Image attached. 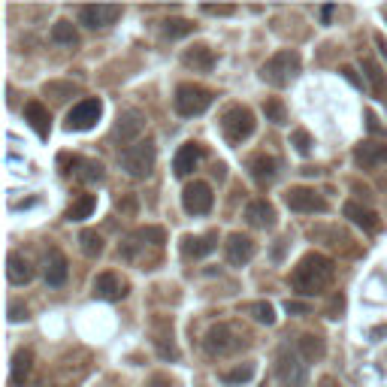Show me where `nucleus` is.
<instances>
[{"label": "nucleus", "mask_w": 387, "mask_h": 387, "mask_svg": "<svg viewBox=\"0 0 387 387\" xmlns=\"http://www.w3.org/2000/svg\"><path fill=\"white\" fill-rule=\"evenodd\" d=\"M212 203H215V194H212L209 182H191L182 191V206H185L188 215H209Z\"/></svg>", "instance_id": "9b49d317"}, {"label": "nucleus", "mask_w": 387, "mask_h": 387, "mask_svg": "<svg viewBox=\"0 0 387 387\" xmlns=\"http://www.w3.org/2000/svg\"><path fill=\"white\" fill-rule=\"evenodd\" d=\"M276 375L281 387H305L309 384V366H305L303 354L297 351V345H281L276 354Z\"/></svg>", "instance_id": "39448f33"}, {"label": "nucleus", "mask_w": 387, "mask_h": 387, "mask_svg": "<svg viewBox=\"0 0 387 387\" xmlns=\"http://www.w3.org/2000/svg\"><path fill=\"white\" fill-rule=\"evenodd\" d=\"M363 76H366V82H369V88H372V94H384V88H387V82H384V70L375 64L372 58H363Z\"/></svg>", "instance_id": "7c9ffc66"}, {"label": "nucleus", "mask_w": 387, "mask_h": 387, "mask_svg": "<svg viewBox=\"0 0 387 387\" xmlns=\"http://www.w3.org/2000/svg\"><path fill=\"white\" fill-rule=\"evenodd\" d=\"M182 61H185V67L197 70V73H209L212 67H215V52L206 46V43H197L191 46L185 55H182Z\"/></svg>", "instance_id": "393cba45"}, {"label": "nucleus", "mask_w": 387, "mask_h": 387, "mask_svg": "<svg viewBox=\"0 0 387 387\" xmlns=\"http://www.w3.org/2000/svg\"><path fill=\"white\" fill-rule=\"evenodd\" d=\"M200 9L206 15H233V13H236V6H209V4H203Z\"/></svg>", "instance_id": "79ce46f5"}, {"label": "nucleus", "mask_w": 387, "mask_h": 387, "mask_svg": "<svg viewBox=\"0 0 387 387\" xmlns=\"http://www.w3.org/2000/svg\"><path fill=\"white\" fill-rule=\"evenodd\" d=\"M200 160H203L200 142H185V146L176 151V158H172V172H176L179 179H185L200 167Z\"/></svg>", "instance_id": "6ab92c4d"}, {"label": "nucleus", "mask_w": 387, "mask_h": 387, "mask_svg": "<svg viewBox=\"0 0 387 387\" xmlns=\"http://www.w3.org/2000/svg\"><path fill=\"white\" fill-rule=\"evenodd\" d=\"M354 164L360 170H375L387 164V142H372V139H363L357 148H354Z\"/></svg>", "instance_id": "2eb2a0df"}, {"label": "nucleus", "mask_w": 387, "mask_h": 387, "mask_svg": "<svg viewBox=\"0 0 387 387\" xmlns=\"http://www.w3.org/2000/svg\"><path fill=\"white\" fill-rule=\"evenodd\" d=\"M43 94L52 97V100H58V103H64V100H70L73 94H79V88H76L73 82H46V85H43Z\"/></svg>", "instance_id": "c9c22d12"}, {"label": "nucleus", "mask_w": 387, "mask_h": 387, "mask_svg": "<svg viewBox=\"0 0 387 387\" xmlns=\"http://www.w3.org/2000/svg\"><path fill=\"white\" fill-rule=\"evenodd\" d=\"M342 309H345V297H342V293H336V297H333V303L327 305V318H330V321L342 318Z\"/></svg>", "instance_id": "a19ab883"}, {"label": "nucleus", "mask_w": 387, "mask_h": 387, "mask_svg": "<svg viewBox=\"0 0 387 387\" xmlns=\"http://www.w3.org/2000/svg\"><path fill=\"white\" fill-rule=\"evenodd\" d=\"M212 100H215V94H212L209 88L182 82L176 88V94H172V109H176L182 118H194V115H203V112L212 106Z\"/></svg>", "instance_id": "423d86ee"}, {"label": "nucleus", "mask_w": 387, "mask_h": 387, "mask_svg": "<svg viewBox=\"0 0 387 387\" xmlns=\"http://www.w3.org/2000/svg\"><path fill=\"white\" fill-rule=\"evenodd\" d=\"M246 312H248L258 324H267V327H272V324H276V309H272L269 303H263V300L248 303V305H246Z\"/></svg>", "instance_id": "f704fd0d"}, {"label": "nucleus", "mask_w": 387, "mask_h": 387, "mask_svg": "<svg viewBox=\"0 0 387 387\" xmlns=\"http://www.w3.org/2000/svg\"><path fill=\"white\" fill-rule=\"evenodd\" d=\"M130 242L137 248H160L167 242V230L158 227V224H148V227H139L130 233Z\"/></svg>", "instance_id": "bb28decb"}, {"label": "nucleus", "mask_w": 387, "mask_h": 387, "mask_svg": "<svg viewBox=\"0 0 387 387\" xmlns=\"http://www.w3.org/2000/svg\"><path fill=\"white\" fill-rule=\"evenodd\" d=\"M336 276V263L321 251H309L305 258L291 272V288L300 293V297H318L330 288V281Z\"/></svg>", "instance_id": "f257e3e1"}, {"label": "nucleus", "mask_w": 387, "mask_h": 387, "mask_svg": "<svg viewBox=\"0 0 387 387\" xmlns=\"http://www.w3.org/2000/svg\"><path fill=\"white\" fill-rule=\"evenodd\" d=\"M151 342H155L158 354L164 360H176L179 351H176V342H172V321L170 318H155L151 321Z\"/></svg>", "instance_id": "4468645a"}, {"label": "nucleus", "mask_w": 387, "mask_h": 387, "mask_svg": "<svg viewBox=\"0 0 387 387\" xmlns=\"http://www.w3.org/2000/svg\"><path fill=\"white\" fill-rule=\"evenodd\" d=\"M342 215L348 218L351 224H357L360 230H366V233H375L381 227V221H379V215H375L372 209H366V206H360V203H354V200H348L342 206Z\"/></svg>", "instance_id": "b1692460"}, {"label": "nucleus", "mask_w": 387, "mask_h": 387, "mask_svg": "<svg viewBox=\"0 0 387 387\" xmlns=\"http://www.w3.org/2000/svg\"><path fill=\"white\" fill-rule=\"evenodd\" d=\"M297 351L303 354L305 363H315V360H324L327 342H324V336H318V333H303L297 339Z\"/></svg>", "instance_id": "a878e982"}, {"label": "nucleus", "mask_w": 387, "mask_h": 387, "mask_svg": "<svg viewBox=\"0 0 387 387\" xmlns=\"http://www.w3.org/2000/svg\"><path fill=\"white\" fill-rule=\"evenodd\" d=\"M254 127H258V121H254V112L248 106H227L221 115V134L224 139L230 142V146H239V142H246Z\"/></svg>", "instance_id": "0eeeda50"}, {"label": "nucleus", "mask_w": 387, "mask_h": 387, "mask_svg": "<svg viewBox=\"0 0 387 387\" xmlns=\"http://www.w3.org/2000/svg\"><path fill=\"white\" fill-rule=\"evenodd\" d=\"M103 115V103H100V97H82L79 103L67 112V121L64 127L67 130H76V134H82V130H91Z\"/></svg>", "instance_id": "6e6552de"}, {"label": "nucleus", "mask_w": 387, "mask_h": 387, "mask_svg": "<svg viewBox=\"0 0 387 387\" xmlns=\"http://www.w3.org/2000/svg\"><path fill=\"white\" fill-rule=\"evenodd\" d=\"M284 248H288V239H276V248H272V260H281Z\"/></svg>", "instance_id": "a18cd8bd"}, {"label": "nucleus", "mask_w": 387, "mask_h": 387, "mask_svg": "<svg viewBox=\"0 0 387 387\" xmlns=\"http://www.w3.org/2000/svg\"><path fill=\"white\" fill-rule=\"evenodd\" d=\"M67 276H70V263L64 258V251L49 248V254H46V284L49 288H61V284L67 281Z\"/></svg>", "instance_id": "4be33fe9"}, {"label": "nucleus", "mask_w": 387, "mask_h": 387, "mask_svg": "<svg viewBox=\"0 0 387 387\" xmlns=\"http://www.w3.org/2000/svg\"><path fill=\"white\" fill-rule=\"evenodd\" d=\"M37 276V269H34V263H30L27 254L22 251H13L9 254V260H6V279L13 281V284H30Z\"/></svg>", "instance_id": "412c9836"}, {"label": "nucleus", "mask_w": 387, "mask_h": 387, "mask_svg": "<svg viewBox=\"0 0 387 387\" xmlns=\"http://www.w3.org/2000/svg\"><path fill=\"white\" fill-rule=\"evenodd\" d=\"M30 369H34V354H30L27 348L15 351L13 354V369H9V379H13V384H25L30 379Z\"/></svg>", "instance_id": "c85d7f7f"}, {"label": "nucleus", "mask_w": 387, "mask_h": 387, "mask_svg": "<svg viewBox=\"0 0 387 387\" xmlns=\"http://www.w3.org/2000/svg\"><path fill=\"white\" fill-rule=\"evenodd\" d=\"M142 134H146V115H142L139 109H127L118 115V125L115 130H112V139L118 142V146H137V142L142 139Z\"/></svg>", "instance_id": "1a4fd4ad"}, {"label": "nucleus", "mask_w": 387, "mask_h": 387, "mask_svg": "<svg viewBox=\"0 0 387 387\" xmlns=\"http://www.w3.org/2000/svg\"><path fill=\"white\" fill-rule=\"evenodd\" d=\"M288 312H291V315H305V312H309V305L297 303V300H288Z\"/></svg>", "instance_id": "c03bdc74"}, {"label": "nucleus", "mask_w": 387, "mask_h": 387, "mask_svg": "<svg viewBox=\"0 0 387 387\" xmlns=\"http://www.w3.org/2000/svg\"><path fill=\"white\" fill-rule=\"evenodd\" d=\"M291 146L293 148H297V155H309V151H312V146H315V142H312V134H309V130H303V127H297V130H291Z\"/></svg>", "instance_id": "58836bf2"}, {"label": "nucleus", "mask_w": 387, "mask_h": 387, "mask_svg": "<svg viewBox=\"0 0 387 387\" xmlns=\"http://www.w3.org/2000/svg\"><path fill=\"white\" fill-rule=\"evenodd\" d=\"M254 239L246 236V233H230L227 242H224V254H227V263L230 267H246L254 258Z\"/></svg>", "instance_id": "ddd939ff"}, {"label": "nucleus", "mask_w": 387, "mask_h": 387, "mask_svg": "<svg viewBox=\"0 0 387 387\" xmlns=\"http://www.w3.org/2000/svg\"><path fill=\"white\" fill-rule=\"evenodd\" d=\"M248 333L239 327V324H230V321H221V324H212L203 336V351L209 357H233L239 354L242 348H248Z\"/></svg>", "instance_id": "f03ea898"}, {"label": "nucleus", "mask_w": 387, "mask_h": 387, "mask_svg": "<svg viewBox=\"0 0 387 387\" xmlns=\"http://www.w3.org/2000/svg\"><path fill=\"white\" fill-rule=\"evenodd\" d=\"M300 70H303V61L297 49H281V52H276L260 67V79L269 88H288L300 76Z\"/></svg>", "instance_id": "7ed1b4c3"}, {"label": "nucleus", "mask_w": 387, "mask_h": 387, "mask_svg": "<svg viewBox=\"0 0 387 387\" xmlns=\"http://www.w3.org/2000/svg\"><path fill=\"white\" fill-rule=\"evenodd\" d=\"M248 172L258 185H269V182H276V176H279V160L267 155V151H258V155L248 158Z\"/></svg>", "instance_id": "a211bd4d"}, {"label": "nucleus", "mask_w": 387, "mask_h": 387, "mask_svg": "<svg viewBox=\"0 0 387 387\" xmlns=\"http://www.w3.org/2000/svg\"><path fill=\"white\" fill-rule=\"evenodd\" d=\"M25 121L34 127V134L39 139H46L49 130H52V115H49V106L39 103V100H30V103H25Z\"/></svg>", "instance_id": "5701e85b"}, {"label": "nucleus", "mask_w": 387, "mask_h": 387, "mask_svg": "<svg viewBox=\"0 0 387 387\" xmlns=\"http://www.w3.org/2000/svg\"><path fill=\"white\" fill-rule=\"evenodd\" d=\"M43 387H52V384H43Z\"/></svg>", "instance_id": "603ef678"}, {"label": "nucleus", "mask_w": 387, "mask_h": 387, "mask_svg": "<svg viewBox=\"0 0 387 387\" xmlns=\"http://www.w3.org/2000/svg\"><path fill=\"white\" fill-rule=\"evenodd\" d=\"M79 248H82L85 258H100L103 254V236H100L97 230H82L79 233Z\"/></svg>", "instance_id": "2f4dec72"}, {"label": "nucleus", "mask_w": 387, "mask_h": 387, "mask_svg": "<svg viewBox=\"0 0 387 387\" xmlns=\"http://www.w3.org/2000/svg\"><path fill=\"white\" fill-rule=\"evenodd\" d=\"M151 387H172V381L167 375H155V379H151Z\"/></svg>", "instance_id": "09e8293b"}, {"label": "nucleus", "mask_w": 387, "mask_h": 387, "mask_svg": "<svg viewBox=\"0 0 387 387\" xmlns=\"http://www.w3.org/2000/svg\"><path fill=\"white\" fill-rule=\"evenodd\" d=\"M9 321L13 324H18V321H27V309H22L18 303H13L9 305Z\"/></svg>", "instance_id": "37998d69"}, {"label": "nucleus", "mask_w": 387, "mask_h": 387, "mask_svg": "<svg viewBox=\"0 0 387 387\" xmlns=\"http://www.w3.org/2000/svg\"><path fill=\"white\" fill-rule=\"evenodd\" d=\"M121 15V6H106V4H97V6H79V22L85 27L97 30V27H109L115 18Z\"/></svg>", "instance_id": "dca6fc26"}, {"label": "nucleus", "mask_w": 387, "mask_h": 387, "mask_svg": "<svg viewBox=\"0 0 387 387\" xmlns=\"http://www.w3.org/2000/svg\"><path fill=\"white\" fill-rule=\"evenodd\" d=\"M155 160H158V148H155V139H148V137L121 151V170L130 179H148L151 170H155Z\"/></svg>", "instance_id": "20e7f679"}, {"label": "nucleus", "mask_w": 387, "mask_h": 387, "mask_svg": "<svg viewBox=\"0 0 387 387\" xmlns=\"http://www.w3.org/2000/svg\"><path fill=\"white\" fill-rule=\"evenodd\" d=\"M263 115H267V121H272V125H284V121H288V112H284V103L279 97H269L267 103H263Z\"/></svg>", "instance_id": "4c0bfd02"}, {"label": "nucleus", "mask_w": 387, "mask_h": 387, "mask_svg": "<svg viewBox=\"0 0 387 387\" xmlns=\"http://www.w3.org/2000/svg\"><path fill=\"white\" fill-rule=\"evenodd\" d=\"M366 121H369V130H372V134H384V130L379 127V118H375L372 112H366Z\"/></svg>", "instance_id": "de8ad7c7"}, {"label": "nucleus", "mask_w": 387, "mask_h": 387, "mask_svg": "<svg viewBox=\"0 0 387 387\" xmlns=\"http://www.w3.org/2000/svg\"><path fill=\"white\" fill-rule=\"evenodd\" d=\"M333 13H336V6H324V9H321V18H324V25H327L330 18H333Z\"/></svg>", "instance_id": "8fccbe9b"}, {"label": "nucleus", "mask_w": 387, "mask_h": 387, "mask_svg": "<svg viewBox=\"0 0 387 387\" xmlns=\"http://www.w3.org/2000/svg\"><path fill=\"white\" fill-rule=\"evenodd\" d=\"M115 209L121 212V215H130V218H134V215H137V209H139L137 194H121V197L115 200Z\"/></svg>", "instance_id": "ea45409f"}, {"label": "nucleus", "mask_w": 387, "mask_h": 387, "mask_svg": "<svg viewBox=\"0 0 387 387\" xmlns=\"http://www.w3.org/2000/svg\"><path fill=\"white\" fill-rule=\"evenodd\" d=\"M215 246H218L215 233H206V236H194V233H188V236H182L179 251H182V258H188V260H200V258H206V254L215 251Z\"/></svg>", "instance_id": "f3484780"}, {"label": "nucleus", "mask_w": 387, "mask_h": 387, "mask_svg": "<svg viewBox=\"0 0 387 387\" xmlns=\"http://www.w3.org/2000/svg\"><path fill=\"white\" fill-rule=\"evenodd\" d=\"M160 30H164V37H170V39H182V37L194 34V25L188 22V18H167Z\"/></svg>", "instance_id": "e433bc0d"}, {"label": "nucleus", "mask_w": 387, "mask_h": 387, "mask_svg": "<svg viewBox=\"0 0 387 387\" xmlns=\"http://www.w3.org/2000/svg\"><path fill=\"white\" fill-rule=\"evenodd\" d=\"M321 387H336V381H333V379H324V381H321Z\"/></svg>", "instance_id": "3c124183"}, {"label": "nucleus", "mask_w": 387, "mask_h": 387, "mask_svg": "<svg viewBox=\"0 0 387 387\" xmlns=\"http://www.w3.org/2000/svg\"><path fill=\"white\" fill-rule=\"evenodd\" d=\"M94 297L103 300V303H115V300H125L127 297V281L118 276V272H100V276L94 279Z\"/></svg>", "instance_id": "f8f14e48"}, {"label": "nucleus", "mask_w": 387, "mask_h": 387, "mask_svg": "<svg viewBox=\"0 0 387 387\" xmlns=\"http://www.w3.org/2000/svg\"><path fill=\"white\" fill-rule=\"evenodd\" d=\"M94 209H97L94 194H79V197L67 206L64 218H67V221H85V218H91V212H94Z\"/></svg>", "instance_id": "cd10ccee"}, {"label": "nucleus", "mask_w": 387, "mask_h": 387, "mask_svg": "<svg viewBox=\"0 0 387 387\" xmlns=\"http://www.w3.org/2000/svg\"><path fill=\"white\" fill-rule=\"evenodd\" d=\"M284 206H288L291 212H297V215H315V212H327V200L321 197L315 188H291L288 194H284Z\"/></svg>", "instance_id": "9d476101"}, {"label": "nucleus", "mask_w": 387, "mask_h": 387, "mask_svg": "<svg viewBox=\"0 0 387 387\" xmlns=\"http://www.w3.org/2000/svg\"><path fill=\"white\" fill-rule=\"evenodd\" d=\"M52 43L67 46V49L79 46V34H76V27L70 25V22H55V25H52Z\"/></svg>", "instance_id": "72a5a7b5"}, {"label": "nucleus", "mask_w": 387, "mask_h": 387, "mask_svg": "<svg viewBox=\"0 0 387 387\" xmlns=\"http://www.w3.org/2000/svg\"><path fill=\"white\" fill-rule=\"evenodd\" d=\"M246 221L254 230H272L276 227V209L267 200H251L246 206Z\"/></svg>", "instance_id": "aec40b11"}, {"label": "nucleus", "mask_w": 387, "mask_h": 387, "mask_svg": "<svg viewBox=\"0 0 387 387\" xmlns=\"http://www.w3.org/2000/svg\"><path fill=\"white\" fill-rule=\"evenodd\" d=\"M79 179L85 182V185H100V182L106 179V170L100 160H79V172H76Z\"/></svg>", "instance_id": "473e14b6"}, {"label": "nucleus", "mask_w": 387, "mask_h": 387, "mask_svg": "<svg viewBox=\"0 0 387 387\" xmlns=\"http://www.w3.org/2000/svg\"><path fill=\"white\" fill-rule=\"evenodd\" d=\"M342 76H345V79H348V82H351V85H357V88L363 85V82H360V79H357V73H354V70H351V67H342Z\"/></svg>", "instance_id": "49530a36"}, {"label": "nucleus", "mask_w": 387, "mask_h": 387, "mask_svg": "<svg viewBox=\"0 0 387 387\" xmlns=\"http://www.w3.org/2000/svg\"><path fill=\"white\" fill-rule=\"evenodd\" d=\"M254 372H258V366H254L251 360L248 363H239V366H233V369H224L218 379L224 384H248L254 379Z\"/></svg>", "instance_id": "c756f323"}]
</instances>
